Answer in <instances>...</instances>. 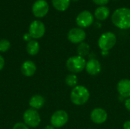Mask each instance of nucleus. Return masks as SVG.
<instances>
[{
  "mask_svg": "<svg viewBox=\"0 0 130 129\" xmlns=\"http://www.w3.org/2000/svg\"><path fill=\"white\" fill-rule=\"evenodd\" d=\"M70 1L71 0H52V4L56 10L65 11L69 7Z\"/></svg>",
  "mask_w": 130,
  "mask_h": 129,
  "instance_id": "18",
  "label": "nucleus"
},
{
  "mask_svg": "<svg viewBox=\"0 0 130 129\" xmlns=\"http://www.w3.org/2000/svg\"><path fill=\"white\" fill-rule=\"evenodd\" d=\"M21 71L25 77H31L37 71V65L31 60L24 61L21 66Z\"/></svg>",
  "mask_w": 130,
  "mask_h": 129,
  "instance_id": "14",
  "label": "nucleus"
},
{
  "mask_svg": "<svg viewBox=\"0 0 130 129\" xmlns=\"http://www.w3.org/2000/svg\"><path fill=\"white\" fill-rule=\"evenodd\" d=\"M23 39H24L25 41L29 42V41L31 40V36H30V35L29 34V33H25V34L24 35V36H23Z\"/></svg>",
  "mask_w": 130,
  "mask_h": 129,
  "instance_id": "27",
  "label": "nucleus"
},
{
  "mask_svg": "<svg viewBox=\"0 0 130 129\" xmlns=\"http://www.w3.org/2000/svg\"><path fill=\"white\" fill-rule=\"evenodd\" d=\"M124 105H125L126 109L129 112H130V97L129 98H127V99L125 100Z\"/></svg>",
  "mask_w": 130,
  "mask_h": 129,
  "instance_id": "25",
  "label": "nucleus"
},
{
  "mask_svg": "<svg viewBox=\"0 0 130 129\" xmlns=\"http://www.w3.org/2000/svg\"><path fill=\"white\" fill-rule=\"evenodd\" d=\"M45 102V98L43 96L40 94H35L30 97L29 100V106L31 109L38 110L44 106Z\"/></svg>",
  "mask_w": 130,
  "mask_h": 129,
  "instance_id": "15",
  "label": "nucleus"
},
{
  "mask_svg": "<svg viewBox=\"0 0 130 129\" xmlns=\"http://www.w3.org/2000/svg\"><path fill=\"white\" fill-rule=\"evenodd\" d=\"M94 23V15L89 11H82L76 17V24L80 28H86Z\"/></svg>",
  "mask_w": 130,
  "mask_h": 129,
  "instance_id": "9",
  "label": "nucleus"
},
{
  "mask_svg": "<svg viewBox=\"0 0 130 129\" xmlns=\"http://www.w3.org/2000/svg\"><path fill=\"white\" fill-rule=\"evenodd\" d=\"M12 129H30V128L24 122H17L14 125Z\"/></svg>",
  "mask_w": 130,
  "mask_h": 129,
  "instance_id": "22",
  "label": "nucleus"
},
{
  "mask_svg": "<svg viewBox=\"0 0 130 129\" xmlns=\"http://www.w3.org/2000/svg\"><path fill=\"white\" fill-rule=\"evenodd\" d=\"M46 32V27L44 24L38 20H35L29 26V34L32 39L37 40L42 38Z\"/></svg>",
  "mask_w": 130,
  "mask_h": 129,
  "instance_id": "7",
  "label": "nucleus"
},
{
  "mask_svg": "<svg viewBox=\"0 0 130 129\" xmlns=\"http://www.w3.org/2000/svg\"><path fill=\"white\" fill-rule=\"evenodd\" d=\"M43 129H55V128H54L53 125H46V127H44V128Z\"/></svg>",
  "mask_w": 130,
  "mask_h": 129,
  "instance_id": "28",
  "label": "nucleus"
},
{
  "mask_svg": "<svg viewBox=\"0 0 130 129\" xmlns=\"http://www.w3.org/2000/svg\"><path fill=\"white\" fill-rule=\"evenodd\" d=\"M72 1H73V2H77V1H78V0H72Z\"/></svg>",
  "mask_w": 130,
  "mask_h": 129,
  "instance_id": "30",
  "label": "nucleus"
},
{
  "mask_svg": "<svg viewBox=\"0 0 130 129\" xmlns=\"http://www.w3.org/2000/svg\"><path fill=\"white\" fill-rule=\"evenodd\" d=\"M102 55H104V56H107V55H108V53H109V52H106V51H102Z\"/></svg>",
  "mask_w": 130,
  "mask_h": 129,
  "instance_id": "29",
  "label": "nucleus"
},
{
  "mask_svg": "<svg viewBox=\"0 0 130 129\" xmlns=\"http://www.w3.org/2000/svg\"><path fill=\"white\" fill-rule=\"evenodd\" d=\"M117 36L113 32H106L101 35L98 44L102 51L109 52L117 43Z\"/></svg>",
  "mask_w": 130,
  "mask_h": 129,
  "instance_id": "4",
  "label": "nucleus"
},
{
  "mask_svg": "<svg viewBox=\"0 0 130 129\" xmlns=\"http://www.w3.org/2000/svg\"><path fill=\"white\" fill-rule=\"evenodd\" d=\"M49 4L46 0H37L32 6V12L37 17H43L49 11Z\"/></svg>",
  "mask_w": 130,
  "mask_h": 129,
  "instance_id": "10",
  "label": "nucleus"
},
{
  "mask_svg": "<svg viewBox=\"0 0 130 129\" xmlns=\"http://www.w3.org/2000/svg\"><path fill=\"white\" fill-rule=\"evenodd\" d=\"M26 50L28 55L31 56H34L38 54L40 51V44L35 40H31L30 41L27 42L26 46Z\"/></svg>",
  "mask_w": 130,
  "mask_h": 129,
  "instance_id": "17",
  "label": "nucleus"
},
{
  "mask_svg": "<svg viewBox=\"0 0 130 129\" xmlns=\"http://www.w3.org/2000/svg\"><path fill=\"white\" fill-rule=\"evenodd\" d=\"M11 48V43L6 39L0 40V52H5Z\"/></svg>",
  "mask_w": 130,
  "mask_h": 129,
  "instance_id": "21",
  "label": "nucleus"
},
{
  "mask_svg": "<svg viewBox=\"0 0 130 129\" xmlns=\"http://www.w3.org/2000/svg\"><path fill=\"white\" fill-rule=\"evenodd\" d=\"M110 11L108 7L99 6L94 11V17L99 21H104L110 16Z\"/></svg>",
  "mask_w": 130,
  "mask_h": 129,
  "instance_id": "16",
  "label": "nucleus"
},
{
  "mask_svg": "<svg viewBox=\"0 0 130 129\" xmlns=\"http://www.w3.org/2000/svg\"><path fill=\"white\" fill-rule=\"evenodd\" d=\"M67 38L72 43L79 44L85 40L86 33L82 28L74 27L68 32Z\"/></svg>",
  "mask_w": 130,
  "mask_h": 129,
  "instance_id": "8",
  "label": "nucleus"
},
{
  "mask_svg": "<svg viewBox=\"0 0 130 129\" xmlns=\"http://www.w3.org/2000/svg\"><path fill=\"white\" fill-rule=\"evenodd\" d=\"M94 2V3H95L96 5H99V6H105L110 0H92Z\"/></svg>",
  "mask_w": 130,
  "mask_h": 129,
  "instance_id": "23",
  "label": "nucleus"
},
{
  "mask_svg": "<svg viewBox=\"0 0 130 129\" xmlns=\"http://www.w3.org/2000/svg\"><path fill=\"white\" fill-rule=\"evenodd\" d=\"M90 98V93L88 88L83 85H77L72 88L70 94L71 102L75 106L85 105Z\"/></svg>",
  "mask_w": 130,
  "mask_h": 129,
  "instance_id": "2",
  "label": "nucleus"
},
{
  "mask_svg": "<svg viewBox=\"0 0 130 129\" xmlns=\"http://www.w3.org/2000/svg\"><path fill=\"white\" fill-rule=\"evenodd\" d=\"M123 129H130V120L126 121L123 125Z\"/></svg>",
  "mask_w": 130,
  "mask_h": 129,
  "instance_id": "26",
  "label": "nucleus"
},
{
  "mask_svg": "<svg viewBox=\"0 0 130 129\" xmlns=\"http://www.w3.org/2000/svg\"><path fill=\"white\" fill-rule=\"evenodd\" d=\"M85 70L87 73L91 76L98 75L101 71V64L98 59H91L86 63Z\"/></svg>",
  "mask_w": 130,
  "mask_h": 129,
  "instance_id": "12",
  "label": "nucleus"
},
{
  "mask_svg": "<svg viewBox=\"0 0 130 129\" xmlns=\"http://www.w3.org/2000/svg\"><path fill=\"white\" fill-rule=\"evenodd\" d=\"M24 123L29 128H37L41 122V117L37 110L34 109H27L23 114Z\"/></svg>",
  "mask_w": 130,
  "mask_h": 129,
  "instance_id": "5",
  "label": "nucleus"
},
{
  "mask_svg": "<svg viewBox=\"0 0 130 129\" xmlns=\"http://www.w3.org/2000/svg\"><path fill=\"white\" fill-rule=\"evenodd\" d=\"M113 24L118 28L127 30L130 28V8H120L116 9L112 16Z\"/></svg>",
  "mask_w": 130,
  "mask_h": 129,
  "instance_id": "1",
  "label": "nucleus"
},
{
  "mask_svg": "<svg viewBox=\"0 0 130 129\" xmlns=\"http://www.w3.org/2000/svg\"><path fill=\"white\" fill-rule=\"evenodd\" d=\"M65 82L66 84V85L69 87H72L74 88L75 87L77 86L78 84V77L75 75V74H69L66 77L65 79Z\"/></svg>",
  "mask_w": 130,
  "mask_h": 129,
  "instance_id": "20",
  "label": "nucleus"
},
{
  "mask_svg": "<svg viewBox=\"0 0 130 129\" xmlns=\"http://www.w3.org/2000/svg\"><path fill=\"white\" fill-rule=\"evenodd\" d=\"M5 59L2 56L0 55V71H2L4 67H5Z\"/></svg>",
  "mask_w": 130,
  "mask_h": 129,
  "instance_id": "24",
  "label": "nucleus"
},
{
  "mask_svg": "<svg viewBox=\"0 0 130 129\" xmlns=\"http://www.w3.org/2000/svg\"><path fill=\"white\" fill-rule=\"evenodd\" d=\"M117 91L121 97L129 98L130 97V80L125 78L120 80L117 84Z\"/></svg>",
  "mask_w": 130,
  "mask_h": 129,
  "instance_id": "13",
  "label": "nucleus"
},
{
  "mask_svg": "<svg viewBox=\"0 0 130 129\" xmlns=\"http://www.w3.org/2000/svg\"><path fill=\"white\" fill-rule=\"evenodd\" d=\"M86 60L80 56H73L69 57L66 61V68L72 74L82 72L85 69Z\"/></svg>",
  "mask_w": 130,
  "mask_h": 129,
  "instance_id": "3",
  "label": "nucleus"
},
{
  "mask_svg": "<svg viewBox=\"0 0 130 129\" xmlns=\"http://www.w3.org/2000/svg\"><path fill=\"white\" fill-rule=\"evenodd\" d=\"M107 117L108 116L106 110L100 107L94 109L90 115L91 120L97 125H101L107 121Z\"/></svg>",
  "mask_w": 130,
  "mask_h": 129,
  "instance_id": "11",
  "label": "nucleus"
},
{
  "mask_svg": "<svg viewBox=\"0 0 130 129\" xmlns=\"http://www.w3.org/2000/svg\"><path fill=\"white\" fill-rule=\"evenodd\" d=\"M89 52H90V46L87 43L82 42L78 44V46L77 47L78 56H80L85 58V56H87L89 54Z\"/></svg>",
  "mask_w": 130,
  "mask_h": 129,
  "instance_id": "19",
  "label": "nucleus"
},
{
  "mask_svg": "<svg viewBox=\"0 0 130 129\" xmlns=\"http://www.w3.org/2000/svg\"><path fill=\"white\" fill-rule=\"evenodd\" d=\"M69 121L68 113L62 109L57 110L53 113L50 117V125L55 128H59L64 126Z\"/></svg>",
  "mask_w": 130,
  "mask_h": 129,
  "instance_id": "6",
  "label": "nucleus"
}]
</instances>
